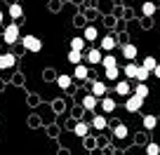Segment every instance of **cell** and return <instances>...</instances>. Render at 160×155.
<instances>
[{
	"label": "cell",
	"instance_id": "d4e9b609",
	"mask_svg": "<svg viewBox=\"0 0 160 155\" xmlns=\"http://www.w3.org/2000/svg\"><path fill=\"white\" fill-rule=\"evenodd\" d=\"M101 64H104V68H115V66H118V59H115L113 54H104Z\"/></svg>",
	"mask_w": 160,
	"mask_h": 155
},
{
	"label": "cell",
	"instance_id": "d6986e66",
	"mask_svg": "<svg viewBox=\"0 0 160 155\" xmlns=\"http://www.w3.org/2000/svg\"><path fill=\"white\" fill-rule=\"evenodd\" d=\"M101 110H104V113H113L115 110V101L111 99V96H104V99H101Z\"/></svg>",
	"mask_w": 160,
	"mask_h": 155
},
{
	"label": "cell",
	"instance_id": "9a60e30c",
	"mask_svg": "<svg viewBox=\"0 0 160 155\" xmlns=\"http://www.w3.org/2000/svg\"><path fill=\"white\" fill-rule=\"evenodd\" d=\"M57 85H59V90H68V87L73 85V75H59V78H57Z\"/></svg>",
	"mask_w": 160,
	"mask_h": 155
},
{
	"label": "cell",
	"instance_id": "83f0119b",
	"mask_svg": "<svg viewBox=\"0 0 160 155\" xmlns=\"http://www.w3.org/2000/svg\"><path fill=\"white\" fill-rule=\"evenodd\" d=\"M146 155H160V143H155V141L146 143Z\"/></svg>",
	"mask_w": 160,
	"mask_h": 155
},
{
	"label": "cell",
	"instance_id": "9c48e42d",
	"mask_svg": "<svg viewBox=\"0 0 160 155\" xmlns=\"http://www.w3.org/2000/svg\"><path fill=\"white\" fill-rule=\"evenodd\" d=\"M115 94H118V96H130L132 94L130 82H127V80H118V82H115Z\"/></svg>",
	"mask_w": 160,
	"mask_h": 155
},
{
	"label": "cell",
	"instance_id": "7402d4cb",
	"mask_svg": "<svg viewBox=\"0 0 160 155\" xmlns=\"http://www.w3.org/2000/svg\"><path fill=\"white\" fill-rule=\"evenodd\" d=\"M127 134H130L127 125H115V129H113V136H115V139H127Z\"/></svg>",
	"mask_w": 160,
	"mask_h": 155
},
{
	"label": "cell",
	"instance_id": "44dd1931",
	"mask_svg": "<svg viewBox=\"0 0 160 155\" xmlns=\"http://www.w3.org/2000/svg\"><path fill=\"white\" fill-rule=\"evenodd\" d=\"M82 59H85V56H82V52H78V50H71V52H68V61H71L73 66L82 64Z\"/></svg>",
	"mask_w": 160,
	"mask_h": 155
},
{
	"label": "cell",
	"instance_id": "f1b7e54d",
	"mask_svg": "<svg viewBox=\"0 0 160 155\" xmlns=\"http://www.w3.org/2000/svg\"><path fill=\"white\" fill-rule=\"evenodd\" d=\"M118 75H120L118 66H115V68H106V78H108V80H118Z\"/></svg>",
	"mask_w": 160,
	"mask_h": 155
},
{
	"label": "cell",
	"instance_id": "30bf717a",
	"mask_svg": "<svg viewBox=\"0 0 160 155\" xmlns=\"http://www.w3.org/2000/svg\"><path fill=\"white\" fill-rule=\"evenodd\" d=\"M73 78H78V80H87V78H90V68H87L85 64H78L73 68Z\"/></svg>",
	"mask_w": 160,
	"mask_h": 155
},
{
	"label": "cell",
	"instance_id": "7c38bea8",
	"mask_svg": "<svg viewBox=\"0 0 160 155\" xmlns=\"http://www.w3.org/2000/svg\"><path fill=\"white\" fill-rule=\"evenodd\" d=\"M92 94L99 96V99H104V96H106V82L94 80V82H92Z\"/></svg>",
	"mask_w": 160,
	"mask_h": 155
},
{
	"label": "cell",
	"instance_id": "ba28073f",
	"mask_svg": "<svg viewBox=\"0 0 160 155\" xmlns=\"http://www.w3.org/2000/svg\"><path fill=\"white\" fill-rule=\"evenodd\" d=\"M17 64V56L14 54H0V70H7V68H12V66Z\"/></svg>",
	"mask_w": 160,
	"mask_h": 155
},
{
	"label": "cell",
	"instance_id": "8fae6325",
	"mask_svg": "<svg viewBox=\"0 0 160 155\" xmlns=\"http://www.w3.org/2000/svg\"><path fill=\"white\" fill-rule=\"evenodd\" d=\"M115 45H118V42H115L113 35H104V38H101V52H113Z\"/></svg>",
	"mask_w": 160,
	"mask_h": 155
},
{
	"label": "cell",
	"instance_id": "4fadbf2b",
	"mask_svg": "<svg viewBox=\"0 0 160 155\" xmlns=\"http://www.w3.org/2000/svg\"><path fill=\"white\" fill-rule=\"evenodd\" d=\"M158 115H144V120H141V125H144V129H155V127H158Z\"/></svg>",
	"mask_w": 160,
	"mask_h": 155
},
{
	"label": "cell",
	"instance_id": "6da1fadb",
	"mask_svg": "<svg viewBox=\"0 0 160 155\" xmlns=\"http://www.w3.org/2000/svg\"><path fill=\"white\" fill-rule=\"evenodd\" d=\"M2 38H5L7 45H14V42H19V40H21V31H19V26H17V24H7L5 31H2Z\"/></svg>",
	"mask_w": 160,
	"mask_h": 155
},
{
	"label": "cell",
	"instance_id": "ac0fdd59",
	"mask_svg": "<svg viewBox=\"0 0 160 155\" xmlns=\"http://www.w3.org/2000/svg\"><path fill=\"white\" fill-rule=\"evenodd\" d=\"M155 12H158V5H155V2H144V5H141V14L144 17H153Z\"/></svg>",
	"mask_w": 160,
	"mask_h": 155
},
{
	"label": "cell",
	"instance_id": "ffe728a7",
	"mask_svg": "<svg viewBox=\"0 0 160 155\" xmlns=\"http://www.w3.org/2000/svg\"><path fill=\"white\" fill-rule=\"evenodd\" d=\"M106 125H108V122H106L104 115H94V120H92V127H94V129L104 132V129H106Z\"/></svg>",
	"mask_w": 160,
	"mask_h": 155
},
{
	"label": "cell",
	"instance_id": "1f68e13d",
	"mask_svg": "<svg viewBox=\"0 0 160 155\" xmlns=\"http://www.w3.org/2000/svg\"><path fill=\"white\" fill-rule=\"evenodd\" d=\"M0 50H2V42H0Z\"/></svg>",
	"mask_w": 160,
	"mask_h": 155
},
{
	"label": "cell",
	"instance_id": "277c9868",
	"mask_svg": "<svg viewBox=\"0 0 160 155\" xmlns=\"http://www.w3.org/2000/svg\"><path fill=\"white\" fill-rule=\"evenodd\" d=\"M101 59H104V54H101V50H99V47H92V50L85 54V61H87L90 66H97V64H101Z\"/></svg>",
	"mask_w": 160,
	"mask_h": 155
},
{
	"label": "cell",
	"instance_id": "5bb4252c",
	"mask_svg": "<svg viewBox=\"0 0 160 155\" xmlns=\"http://www.w3.org/2000/svg\"><path fill=\"white\" fill-rule=\"evenodd\" d=\"M87 132H90V125H87V122H75V127H73V134H75V136L85 139Z\"/></svg>",
	"mask_w": 160,
	"mask_h": 155
},
{
	"label": "cell",
	"instance_id": "d6a6232c",
	"mask_svg": "<svg viewBox=\"0 0 160 155\" xmlns=\"http://www.w3.org/2000/svg\"><path fill=\"white\" fill-rule=\"evenodd\" d=\"M158 118H160V110H158Z\"/></svg>",
	"mask_w": 160,
	"mask_h": 155
},
{
	"label": "cell",
	"instance_id": "2e32d148",
	"mask_svg": "<svg viewBox=\"0 0 160 155\" xmlns=\"http://www.w3.org/2000/svg\"><path fill=\"white\" fill-rule=\"evenodd\" d=\"M82 38H85L87 42H92V40H97V38H99V31H97L94 26H87V28L82 31Z\"/></svg>",
	"mask_w": 160,
	"mask_h": 155
},
{
	"label": "cell",
	"instance_id": "3957f363",
	"mask_svg": "<svg viewBox=\"0 0 160 155\" xmlns=\"http://www.w3.org/2000/svg\"><path fill=\"white\" fill-rule=\"evenodd\" d=\"M144 101H146V99H141V96L132 94V96H127V101H125V108L130 110V113H139V110H141V106H144Z\"/></svg>",
	"mask_w": 160,
	"mask_h": 155
},
{
	"label": "cell",
	"instance_id": "603a6c76",
	"mask_svg": "<svg viewBox=\"0 0 160 155\" xmlns=\"http://www.w3.org/2000/svg\"><path fill=\"white\" fill-rule=\"evenodd\" d=\"M141 66H144L146 70H151V73H153V68L158 66V59H155V56H146V59H141Z\"/></svg>",
	"mask_w": 160,
	"mask_h": 155
},
{
	"label": "cell",
	"instance_id": "f546056e",
	"mask_svg": "<svg viewBox=\"0 0 160 155\" xmlns=\"http://www.w3.org/2000/svg\"><path fill=\"white\" fill-rule=\"evenodd\" d=\"M153 78H158V80H160V64L153 68Z\"/></svg>",
	"mask_w": 160,
	"mask_h": 155
},
{
	"label": "cell",
	"instance_id": "4316f807",
	"mask_svg": "<svg viewBox=\"0 0 160 155\" xmlns=\"http://www.w3.org/2000/svg\"><path fill=\"white\" fill-rule=\"evenodd\" d=\"M148 75H153V73H151V70H146L144 66L139 64V73H137V82H146V80H148Z\"/></svg>",
	"mask_w": 160,
	"mask_h": 155
},
{
	"label": "cell",
	"instance_id": "cb8c5ba5",
	"mask_svg": "<svg viewBox=\"0 0 160 155\" xmlns=\"http://www.w3.org/2000/svg\"><path fill=\"white\" fill-rule=\"evenodd\" d=\"M134 94H137V96H141V99H146V96H148V85H146V82H137Z\"/></svg>",
	"mask_w": 160,
	"mask_h": 155
},
{
	"label": "cell",
	"instance_id": "5b68a950",
	"mask_svg": "<svg viewBox=\"0 0 160 155\" xmlns=\"http://www.w3.org/2000/svg\"><path fill=\"white\" fill-rule=\"evenodd\" d=\"M120 54H122V59H130V61H137V47L132 45V42H125V45L120 47Z\"/></svg>",
	"mask_w": 160,
	"mask_h": 155
},
{
	"label": "cell",
	"instance_id": "484cf974",
	"mask_svg": "<svg viewBox=\"0 0 160 155\" xmlns=\"http://www.w3.org/2000/svg\"><path fill=\"white\" fill-rule=\"evenodd\" d=\"M85 38H71V50H78V52H82V47H85Z\"/></svg>",
	"mask_w": 160,
	"mask_h": 155
},
{
	"label": "cell",
	"instance_id": "4dcf8cb0",
	"mask_svg": "<svg viewBox=\"0 0 160 155\" xmlns=\"http://www.w3.org/2000/svg\"><path fill=\"white\" fill-rule=\"evenodd\" d=\"M2 21H5V12L0 10V24H2Z\"/></svg>",
	"mask_w": 160,
	"mask_h": 155
},
{
	"label": "cell",
	"instance_id": "7a4b0ae2",
	"mask_svg": "<svg viewBox=\"0 0 160 155\" xmlns=\"http://www.w3.org/2000/svg\"><path fill=\"white\" fill-rule=\"evenodd\" d=\"M21 42H24V50H28V52H40L42 50V40L35 38V35H24Z\"/></svg>",
	"mask_w": 160,
	"mask_h": 155
},
{
	"label": "cell",
	"instance_id": "52a82bcc",
	"mask_svg": "<svg viewBox=\"0 0 160 155\" xmlns=\"http://www.w3.org/2000/svg\"><path fill=\"white\" fill-rule=\"evenodd\" d=\"M99 101H101L99 96H94V94L90 92V94H85V96H82V108H85V110H94Z\"/></svg>",
	"mask_w": 160,
	"mask_h": 155
},
{
	"label": "cell",
	"instance_id": "e0dca14e",
	"mask_svg": "<svg viewBox=\"0 0 160 155\" xmlns=\"http://www.w3.org/2000/svg\"><path fill=\"white\" fill-rule=\"evenodd\" d=\"M7 14H10L12 19H21V14H24V7H21L19 2H14V5H10V10H7Z\"/></svg>",
	"mask_w": 160,
	"mask_h": 155
},
{
	"label": "cell",
	"instance_id": "8992f818",
	"mask_svg": "<svg viewBox=\"0 0 160 155\" xmlns=\"http://www.w3.org/2000/svg\"><path fill=\"white\" fill-rule=\"evenodd\" d=\"M137 73H139V64H137V61H130V64H125V68H122V75H125V78H130V80H137Z\"/></svg>",
	"mask_w": 160,
	"mask_h": 155
}]
</instances>
